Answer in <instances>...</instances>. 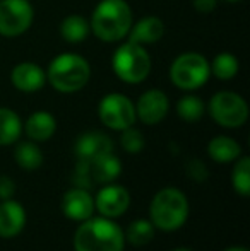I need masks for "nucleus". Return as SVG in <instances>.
Segmentation results:
<instances>
[{"instance_id":"1","label":"nucleus","mask_w":250,"mask_h":251,"mask_svg":"<svg viewBox=\"0 0 250 251\" xmlns=\"http://www.w3.org/2000/svg\"><path fill=\"white\" fill-rule=\"evenodd\" d=\"M134 23L132 7L127 0H100L89 19L91 33L103 43H120Z\"/></svg>"},{"instance_id":"2","label":"nucleus","mask_w":250,"mask_h":251,"mask_svg":"<svg viewBox=\"0 0 250 251\" xmlns=\"http://www.w3.org/2000/svg\"><path fill=\"white\" fill-rule=\"evenodd\" d=\"M125 234L122 227L108 217H89L81 222L74 234L76 251H124Z\"/></svg>"},{"instance_id":"3","label":"nucleus","mask_w":250,"mask_h":251,"mask_svg":"<svg viewBox=\"0 0 250 251\" xmlns=\"http://www.w3.org/2000/svg\"><path fill=\"white\" fill-rule=\"evenodd\" d=\"M47 84L57 93L72 94L89 84L91 65L83 55L74 51H63L52 58L47 67Z\"/></svg>"},{"instance_id":"4","label":"nucleus","mask_w":250,"mask_h":251,"mask_svg":"<svg viewBox=\"0 0 250 251\" xmlns=\"http://www.w3.org/2000/svg\"><path fill=\"white\" fill-rule=\"evenodd\" d=\"M189 200L185 193L173 186L161 188L149 203V221L163 232L178 231L189 219Z\"/></svg>"},{"instance_id":"5","label":"nucleus","mask_w":250,"mask_h":251,"mask_svg":"<svg viewBox=\"0 0 250 251\" xmlns=\"http://www.w3.org/2000/svg\"><path fill=\"white\" fill-rule=\"evenodd\" d=\"M113 74L125 84L136 86L149 77L153 69V60L146 47H140L132 41L118 45L111 56Z\"/></svg>"},{"instance_id":"6","label":"nucleus","mask_w":250,"mask_h":251,"mask_svg":"<svg viewBox=\"0 0 250 251\" xmlns=\"http://www.w3.org/2000/svg\"><path fill=\"white\" fill-rule=\"evenodd\" d=\"M211 77L209 60L199 51H184L170 65V80L177 89L192 93L206 86Z\"/></svg>"},{"instance_id":"7","label":"nucleus","mask_w":250,"mask_h":251,"mask_svg":"<svg viewBox=\"0 0 250 251\" xmlns=\"http://www.w3.org/2000/svg\"><path fill=\"white\" fill-rule=\"evenodd\" d=\"M214 123L223 128H240L249 120V104L235 91H218L206 106Z\"/></svg>"},{"instance_id":"8","label":"nucleus","mask_w":250,"mask_h":251,"mask_svg":"<svg viewBox=\"0 0 250 251\" xmlns=\"http://www.w3.org/2000/svg\"><path fill=\"white\" fill-rule=\"evenodd\" d=\"M98 116L107 128L122 132L137 122L136 106L122 93H108L98 102Z\"/></svg>"},{"instance_id":"9","label":"nucleus","mask_w":250,"mask_h":251,"mask_svg":"<svg viewBox=\"0 0 250 251\" xmlns=\"http://www.w3.org/2000/svg\"><path fill=\"white\" fill-rule=\"evenodd\" d=\"M34 7L29 0H0V36L17 38L31 29Z\"/></svg>"},{"instance_id":"10","label":"nucleus","mask_w":250,"mask_h":251,"mask_svg":"<svg viewBox=\"0 0 250 251\" xmlns=\"http://www.w3.org/2000/svg\"><path fill=\"white\" fill-rule=\"evenodd\" d=\"M136 106V118L144 125H158L167 118L170 111V100L167 93L161 89H147L134 102Z\"/></svg>"},{"instance_id":"11","label":"nucleus","mask_w":250,"mask_h":251,"mask_svg":"<svg viewBox=\"0 0 250 251\" xmlns=\"http://www.w3.org/2000/svg\"><path fill=\"white\" fill-rule=\"evenodd\" d=\"M130 207V193L125 186L107 183L94 197V208L100 215L108 219H117L124 215Z\"/></svg>"},{"instance_id":"12","label":"nucleus","mask_w":250,"mask_h":251,"mask_svg":"<svg viewBox=\"0 0 250 251\" xmlns=\"http://www.w3.org/2000/svg\"><path fill=\"white\" fill-rule=\"evenodd\" d=\"M60 208L67 219L76 222H83L86 219L93 217L94 210H96L94 208V199L89 193V190L77 188V186H72L63 193Z\"/></svg>"},{"instance_id":"13","label":"nucleus","mask_w":250,"mask_h":251,"mask_svg":"<svg viewBox=\"0 0 250 251\" xmlns=\"http://www.w3.org/2000/svg\"><path fill=\"white\" fill-rule=\"evenodd\" d=\"M10 84L21 93H38L47 84V72L34 62H21L10 70Z\"/></svg>"},{"instance_id":"14","label":"nucleus","mask_w":250,"mask_h":251,"mask_svg":"<svg viewBox=\"0 0 250 251\" xmlns=\"http://www.w3.org/2000/svg\"><path fill=\"white\" fill-rule=\"evenodd\" d=\"M108 152H113V142L107 133L96 132V130L79 135L74 144V154L83 161H93Z\"/></svg>"},{"instance_id":"15","label":"nucleus","mask_w":250,"mask_h":251,"mask_svg":"<svg viewBox=\"0 0 250 251\" xmlns=\"http://www.w3.org/2000/svg\"><path fill=\"white\" fill-rule=\"evenodd\" d=\"M165 36V23L158 16H144L139 21L132 23L130 31L127 34V41H132L140 47L156 45Z\"/></svg>"},{"instance_id":"16","label":"nucleus","mask_w":250,"mask_h":251,"mask_svg":"<svg viewBox=\"0 0 250 251\" xmlns=\"http://www.w3.org/2000/svg\"><path fill=\"white\" fill-rule=\"evenodd\" d=\"M26 226V210L19 201L0 200V238H14Z\"/></svg>"},{"instance_id":"17","label":"nucleus","mask_w":250,"mask_h":251,"mask_svg":"<svg viewBox=\"0 0 250 251\" xmlns=\"http://www.w3.org/2000/svg\"><path fill=\"white\" fill-rule=\"evenodd\" d=\"M23 132L33 142H47L57 132V120L50 111H34L23 123Z\"/></svg>"},{"instance_id":"18","label":"nucleus","mask_w":250,"mask_h":251,"mask_svg":"<svg viewBox=\"0 0 250 251\" xmlns=\"http://www.w3.org/2000/svg\"><path fill=\"white\" fill-rule=\"evenodd\" d=\"M89 166L94 183H101V185L113 183L122 173V162L113 152H108V154L93 159V161H89Z\"/></svg>"},{"instance_id":"19","label":"nucleus","mask_w":250,"mask_h":251,"mask_svg":"<svg viewBox=\"0 0 250 251\" xmlns=\"http://www.w3.org/2000/svg\"><path fill=\"white\" fill-rule=\"evenodd\" d=\"M207 154L218 164L235 162L242 155V147L235 139L228 135H216L207 144Z\"/></svg>"},{"instance_id":"20","label":"nucleus","mask_w":250,"mask_h":251,"mask_svg":"<svg viewBox=\"0 0 250 251\" xmlns=\"http://www.w3.org/2000/svg\"><path fill=\"white\" fill-rule=\"evenodd\" d=\"M58 31L65 43L79 45L91 34L89 21L81 14H69L62 19Z\"/></svg>"},{"instance_id":"21","label":"nucleus","mask_w":250,"mask_h":251,"mask_svg":"<svg viewBox=\"0 0 250 251\" xmlns=\"http://www.w3.org/2000/svg\"><path fill=\"white\" fill-rule=\"evenodd\" d=\"M23 135V120L14 109L0 106V147L14 146Z\"/></svg>"},{"instance_id":"22","label":"nucleus","mask_w":250,"mask_h":251,"mask_svg":"<svg viewBox=\"0 0 250 251\" xmlns=\"http://www.w3.org/2000/svg\"><path fill=\"white\" fill-rule=\"evenodd\" d=\"M17 144V142H16ZM43 152H41L38 142L33 140H26V142H19L14 149V161L17 166H21L26 171H34L40 169L43 164Z\"/></svg>"},{"instance_id":"23","label":"nucleus","mask_w":250,"mask_h":251,"mask_svg":"<svg viewBox=\"0 0 250 251\" xmlns=\"http://www.w3.org/2000/svg\"><path fill=\"white\" fill-rule=\"evenodd\" d=\"M211 75H214L220 80H231L238 75L240 70V62L238 58L230 51H221L214 55V58L209 62Z\"/></svg>"},{"instance_id":"24","label":"nucleus","mask_w":250,"mask_h":251,"mask_svg":"<svg viewBox=\"0 0 250 251\" xmlns=\"http://www.w3.org/2000/svg\"><path fill=\"white\" fill-rule=\"evenodd\" d=\"M175 111H177L180 120H184L187 123H195L206 115V102L200 100L199 96L189 93L177 101Z\"/></svg>"},{"instance_id":"25","label":"nucleus","mask_w":250,"mask_h":251,"mask_svg":"<svg viewBox=\"0 0 250 251\" xmlns=\"http://www.w3.org/2000/svg\"><path fill=\"white\" fill-rule=\"evenodd\" d=\"M154 231H156V227L149 219H137V221L130 222L127 232H124L125 243L132 246H146L153 241Z\"/></svg>"},{"instance_id":"26","label":"nucleus","mask_w":250,"mask_h":251,"mask_svg":"<svg viewBox=\"0 0 250 251\" xmlns=\"http://www.w3.org/2000/svg\"><path fill=\"white\" fill-rule=\"evenodd\" d=\"M231 186L242 197L250 195V157L240 155L231 171Z\"/></svg>"},{"instance_id":"27","label":"nucleus","mask_w":250,"mask_h":251,"mask_svg":"<svg viewBox=\"0 0 250 251\" xmlns=\"http://www.w3.org/2000/svg\"><path fill=\"white\" fill-rule=\"evenodd\" d=\"M120 146H122V149L125 152H129V154H139V152H142L144 147H146L144 133L140 132V130L134 128V126H129V128L122 130Z\"/></svg>"},{"instance_id":"28","label":"nucleus","mask_w":250,"mask_h":251,"mask_svg":"<svg viewBox=\"0 0 250 251\" xmlns=\"http://www.w3.org/2000/svg\"><path fill=\"white\" fill-rule=\"evenodd\" d=\"M72 183L77 188H84V190H91L96 183L93 179L91 175V166L89 161H83V159H77L76 168L72 173Z\"/></svg>"},{"instance_id":"29","label":"nucleus","mask_w":250,"mask_h":251,"mask_svg":"<svg viewBox=\"0 0 250 251\" xmlns=\"http://www.w3.org/2000/svg\"><path fill=\"white\" fill-rule=\"evenodd\" d=\"M185 171H187V176L194 181H206L207 176H209V171H207L206 164H204L200 159H190V161L185 164Z\"/></svg>"},{"instance_id":"30","label":"nucleus","mask_w":250,"mask_h":251,"mask_svg":"<svg viewBox=\"0 0 250 251\" xmlns=\"http://www.w3.org/2000/svg\"><path fill=\"white\" fill-rule=\"evenodd\" d=\"M16 193V185L9 176H0V200H9Z\"/></svg>"},{"instance_id":"31","label":"nucleus","mask_w":250,"mask_h":251,"mask_svg":"<svg viewBox=\"0 0 250 251\" xmlns=\"http://www.w3.org/2000/svg\"><path fill=\"white\" fill-rule=\"evenodd\" d=\"M220 0H192V7L200 14H209L216 9Z\"/></svg>"},{"instance_id":"32","label":"nucleus","mask_w":250,"mask_h":251,"mask_svg":"<svg viewBox=\"0 0 250 251\" xmlns=\"http://www.w3.org/2000/svg\"><path fill=\"white\" fill-rule=\"evenodd\" d=\"M223 251H249V248H245V246H230V248Z\"/></svg>"},{"instance_id":"33","label":"nucleus","mask_w":250,"mask_h":251,"mask_svg":"<svg viewBox=\"0 0 250 251\" xmlns=\"http://www.w3.org/2000/svg\"><path fill=\"white\" fill-rule=\"evenodd\" d=\"M171 251H194V250H190V248H184V246H180V248H175V250H171Z\"/></svg>"},{"instance_id":"34","label":"nucleus","mask_w":250,"mask_h":251,"mask_svg":"<svg viewBox=\"0 0 250 251\" xmlns=\"http://www.w3.org/2000/svg\"><path fill=\"white\" fill-rule=\"evenodd\" d=\"M223 2H226V3H240V2H244V0H223Z\"/></svg>"}]
</instances>
